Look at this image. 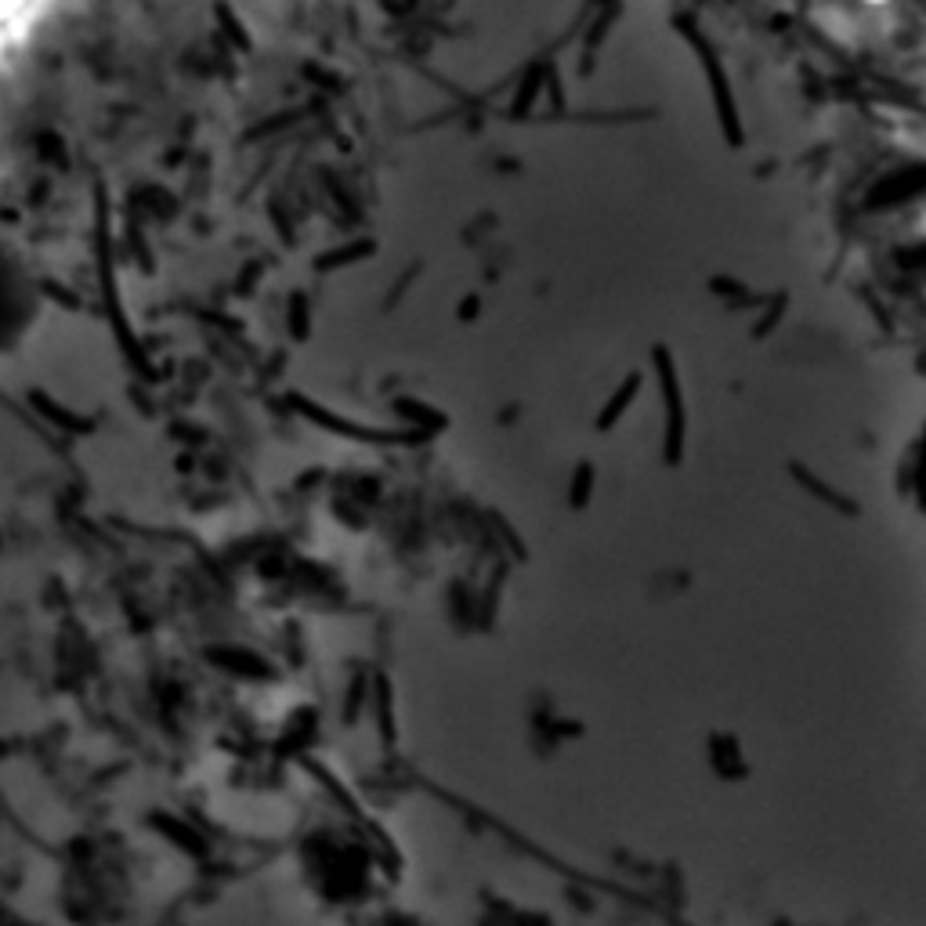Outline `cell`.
Wrapping results in <instances>:
<instances>
[{
    "mask_svg": "<svg viewBox=\"0 0 926 926\" xmlns=\"http://www.w3.org/2000/svg\"><path fill=\"white\" fill-rule=\"evenodd\" d=\"M26 15H29V11H22V8H0V44L19 33V26H22V19H26Z\"/></svg>",
    "mask_w": 926,
    "mask_h": 926,
    "instance_id": "cell-1",
    "label": "cell"
}]
</instances>
